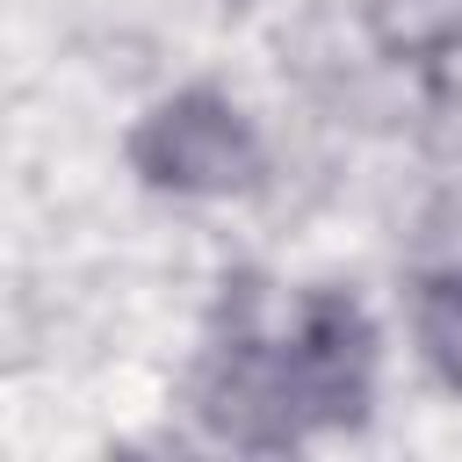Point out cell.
Returning <instances> with one entry per match:
<instances>
[{
    "mask_svg": "<svg viewBox=\"0 0 462 462\" xmlns=\"http://www.w3.org/2000/svg\"><path fill=\"white\" fill-rule=\"evenodd\" d=\"M137 166L166 188H188V195H224L238 180L260 173V144L253 130L238 123L231 101L217 94H180L166 101L144 130H137Z\"/></svg>",
    "mask_w": 462,
    "mask_h": 462,
    "instance_id": "obj_1",
    "label": "cell"
},
{
    "mask_svg": "<svg viewBox=\"0 0 462 462\" xmlns=\"http://www.w3.org/2000/svg\"><path fill=\"white\" fill-rule=\"evenodd\" d=\"M368 36L390 58H448L462 43V0H368Z\"/></svg>",
    "mask_w": 462,
    "mask_h": 462,
    "instance_id": "obj_2",
    "label": "cell"
},
{
    "mask_svg": "<svg viewBox=\"0 0 462 462\" xmlns=\"http://www.w3.org/2000/svg\"><path fill=\"white\" fill-rule=\"evenodd\" d=\"M419 346L448 383H462V267H448L419 296Z\"/></svg>",
    "mask_w": 462,
    "mask_h": 462,
    "instance_id": "obj_3",
    "label": "cell"
}]
</instances>
